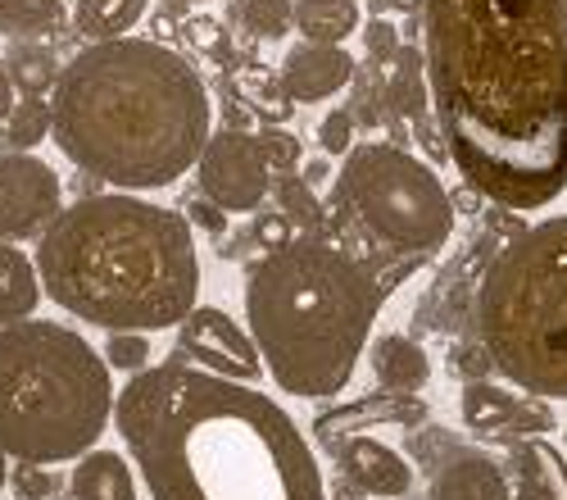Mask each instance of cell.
<instances>
[{"instance_id": "6da1fadb", "label": "cell", "mask_w": 567, "mask_h": 500, "mask_svg": "<svg viewBox=\"0 0 567 500\" xmlns=\"http://www.w3.org/2000/svg\"><path fill=\"white\" fill-rule=\"evenodd\" d=\"M445 160L508 214L567 192V0H422Z\"/></svg>"}, {"instance_id": "7a4b0ae2", "label": "cell", "mask_w": 567, "mask_h": 500, "mask_svg": "<svg viewBox=\"0 0 567 500\" xmlns=\"http://www.w3.org/2000/svg\"><path fill=\"white\" fill-rule=\"evenodd\" d=\"M114 428L151 500H327L313 446L287 409L186 359L127 378Z\"/></svg>"}, {"instance_id": "3957f363", "label": "cell", "mask_w": 567, "mask_h": 500, "mask_svg": "<svg viewBox=\"0 0 567 500\" xmlns=\"http://www.w3.org/2000/svg\"><path fill=\"white\" fill-rule=\"evenodd\" d=\"M45 101L60 155L132 196L173 187L214 136L200 69L151 37L82 45Z\"/></svg>"}, {"instance_id": "277c9868", "label": "cell", "mask_w": 567, "mask_h": 500, "mask_svg": "<svg viewBox=\"0 0 567 500\" xmlns=\"http://www.w3.org/2000/svg\"><path fill=\"white\" fill-rule=\"evenodd\" d=\"M37 278L64 314L105 333H164L200 305V251L186 214L132 192L64 205L37 237Z\"/></svg>"}, {"instance_id": "5b68a950", "label": "cell", "mask_w": 567, "mask_h": 500, "mask_svg": "<svg viewBox=\"0 0 567 500\" xmlns=\"http://www.w3.org/2000/svg\"><path fill=\"white\" fill-rule=\"evenodd\" d=\"M382 283L327 233L268 251L246 273V328L264 374L300 400H332L350 387L368 350Z\"/></svg>"}, {"instance_id": "8992f818", "label": "cell", "mask_w": 567, "mask_h": 500, "mask_svg": "<svg viewBox=\"0 0 567 500\" xmlns=\"http://www.w3.org/2000/svg\"><path fill=\"white\" fill-rule=\"evenodd\" d=\"M105 355L55 318L0 328V450L19 465H73L114 428Z\"/></svg>"}, {"instance_id": "52a82bcc", "label": "cell", "mask_w": 567, "mask_h": 500, "mask_svg": "<svg viewBox=\"0 0 567 500\" xmlns=\"http://www.w3.org/2000/svg\"><path fill=\"white\" fill-rule=\"evenodd\" d=\"M472 318L508 387L567 400V214H549L499 246Z\"/></svg>"}, {"instance_id": "ba28073f", "label": "cell", "mask_w": 567, "mask_h": 500, "mask_svg": "<svg viewBox=\"0 0 567 500\" xmlns=\"http://www.w3.org/2000/svg\"><path fill=\"white\" fill-rule=\"evenodd\" d=\"M332 227L391 296L422 259L450 246L454 201L427 160L395 142H359L332 182Z\"/></svg>"}, {"instance_id": "9c48e42d", "label": "cell", "mask_w": 567, "mask_h": 500, "mask_svg": "<svg viewBox=\"0 0 567 500\" xmlns=\"http://www.w3.org/2000/svg\"><path fill=\"white\" fill-rule=\"evenodd\" d=\"M200 196L223 214H255L272 196V169L264 160L259 136L246 127H218L196 160Z\"/></svg>"}, {"instance_id": "30bf717a", "label": "cell", "mask_w": 567, "mask_h": 500, "mask_svg": "<svg viewBox=\"0 0 567 500\" xmlns=\"http://www.w3.org/2000/svg\"><path fill=\"white\" fill-rule=\"evenodd\" d=\"M64 210L60 173L19 151H0V242H32Z\"/></svg>"}, {"instance_id": "8fae6325", "label": "cell", "mask_w": 567, "mask_h": 500, "mask_svg": "<svg viewBox=\"0 0 567 500\" xmlns=\"http://www.w3.org/2000/svg\"><path fill=\"white\" fill-rule=\"evenodd\" d=\"M177 359L196 364L205 374L231 378V382H250V387L264 378V359H259L250 328H241L218 305H196L177 324Z\"/></svg>"}, {"instance_id": "7c38bea8", "label": "cell", "mask_w": 567, "mask_h": 500, "mask_svg": "<svg viewBox=\"0 0 567 500\" xmlns=\"http://www.w3.org/2000/svg\"><path fill=\"white\" fill-rule=\"evenodd\" d=\"M458 409H463V424L482 437H504V441H523V437H545L558 419L549 400L540 396H517L508 387H495L491 378L482 382H467L458 391Z\"/></svg>"}, {"instance_id": "4fadbf2b", "label": "cell", "mask_w": 567, "mask_h": 500, "mask_svg": "<svg viewBox=\"0 0 567 500\" xmlns=\"http://www.w3.org/2000/svg\"><path fill=\"white\" fill-rule=\"evenodd\" d=\"M359 64L346 45H318V41H296L287 60L277 69L281 91L296 101V105H318V101H332L354 82Z\"/></svg>"}, {"instance_id": "5bb4252c", "label": "cell", "mask_w": 567, "mask_h": 500, "mask_svg": "<svg viewBox=\"0 0 567 500\" xmlns=\"http://www.w3.org/2000/svg\"><path fill=\"white\" fill-rule=\"evenodd\" d=\"M337 450V465L346 473V482H354L363 496H377V500H395V496H409L413 491V465L404 455L377 437H346L332 446Z\"/></svg>"}, {"instance_id": "9a60e30c", "label": "cell", "mask_w": 567, "mask_h": 500, "mask_svg": "<svg viewBox=\"0 0 567 500\" xmlns=\"http://www.w3.org/2000/svg\"><path fill=\"white\" fill-rule=\"evenodd\" d=\"M432 500H513V478L491 450L454 446L436 465Z\"/></svg>"}, {"instance_id": "2e32d148", "label": "cell", "mask_w": 567, "mask_h": 500, "mask_svg": "<svg viewBox=\"0 0 567 500\" xmlns=\"http://www.w3.org/2000/svg\"><path fill=\"white\" fill-rule=\"evenodd\" d=\"M427 419V405L417 396H400V391H372L354 405H341V409H327V415L313 424V437H322L327 446H337L346 437H359L363 428H417Z\"/></svg>"}, {"instance_id": "e0dca14e", "label": "cell", "mask_w": 567, "mask_h": 500, "mask_svg": "<svg viewBox=\"0 0 567 500\" xmlns=\"http://www.w3.org/2000/svg\"><path fill=\"white\" fill-rule=\"evenodd\" d=\"M513 500H567V455L545 437L508 441Z\"/></svg>"}, {"instance_id": "ac0fdd59", "label": "cell", "mask_w": 567, "mask_h": 500, "mask_svg": "<svg viewBox=\"0 0 567 500\" xmlns=\"http://www.w3.org/2000/svg\"><path fill=\"white\" fill-rule=\"evenodd\" d=\"M372 378L382 382L386 391H400V396H413L432 382V355L422 341L404 337V333H386L372 341Z\"/></svg>"}, {"instance_id": "d6986e66", "label": "cell", "mask_w": 567, "mask_h": 500, "mask_svg": "<svg viewBox=\"0 0 567 500\" xmlns=\"http://www.w3.org/2000/svg\"><path fill=\"white\" fill-rule=\"evenodd\" d=\"M69 500H136V469L118 450H86L82 460H73Z\"/></svg>"}, {"instance_id": "ffe728a7", "label": "cell", "mask_w": 567, "mask_h": 500, "mask_svg": "<svg viewBox=\"0 0 567 500\" xmlns=\"http://www.w3.org/2000/svg\"><path fill=\"white\" fill-rule=\"evenodd\" d=\"M391 78H386V123H395V132L404 123H427L432 119V91H427V64L422 51L400 45V55L391 60Z\"/></svg>"}, {"instance_id": "44dd1931", "label": "cell", "mask_w": 567, "mask_h": 500, "mask_svg": "<svg viewBox=\"0 0 567 500\" xmlns=\"http://www.w3.org/2000/svg\"><path fill=\"white\" fill-rule=\"evenodd\" d=\"M227 86L241 96L246 114H259L264 119V127H287L296 101L281 91V82H277L272 69H264L255 60H227Z\"/></svg>"}, {"instance_id": "7402d4cb", "label": "cell", "mask_w": 567, "mask_h": 500, "mask_svg": "<svg viewBox=\"0 0 567 500\" xmlns=\"http://www.w3.org/2000/svg\"><path fill=\"white\" fill-rule=\"evenodd\" d=\"M41 296L45 292H41L32 255H23L10 242H0V328L23 324V318H37Z\"/></svg>"}, {"instance_id": "603a6c76", "label": "cell", "mask_w": 567, "mask_h": 500, "mask_svg": "<svg viewBox=\"0 0 567 500\" xmlns=\"http://www.w3.org/2000/svg\"><path fill=\"white\" fill-rule=\"evenodd\" d=\"M363 28L359 0H296V32L318 45H346Z\"/></svg>"}, {"instance_id": "cb8c5ba5", "label": "cell", "mask_w": 567, "mask_h": 500, "mask_svg": "<svg viewBox=\"0 0 567 500\" xmlns=\"http://www.w3.org/2000/svg\"><path fill=\"white\" fill-rule=\"evenodd\" d=\"M146 10H151V0H78L73 28L86 45L118 41V37H132V28L146 19Z\"/></svg>"}, {"instance_id": "d4e9b609", "label": "cell", "mask_w": 567, "mask_h": 500, "mask_svg": "<svg viewBox=\"0 0 567 500\" xmlns=\"http://www.w3.org/2000/svg\"><path fill=\"white\" fill-rule=\"evenodd\" d=\"M41 142H51V101H37V96L14 101L10 119L0 123V146L32 155Z\"/></svg>"}, {"instance_id": "484cf974", "label": "cell", "mask_w": 567, "mask_h": 500, "mask_svg": "<svg viewBox=\"0 0 567 500\" xmlns=\"http://www.w3.org/2000/svg\"><path fill=\"white\" fill-rule=\"evenodd\" d=\"M6 69H10V82H14V91H23V96H37V101H45L55 91V82H60V64H55V55L45 51V45H14L10 51V60H6Z\"/></svg>"}, {"instance_id": "4316f807", "label": "cell", "mask_w": 567, "mask_h": 500, "mask_svg": "<svg viewBox=\"0 0 567 500\" xmlns=\"http://www.w3.org/2000/svg\"><path fill=\"white\" fill-rule=\"evenodd\" d=\"M64 23V0H0V37H45Z\"/></svg>"}, {"instance_id": "83f0119b", "label": "cell", "mask_w": 567, "mask_h": 500, "mask_svg": "<svg viewBox=\"0 0 567 500\" xmlns=\"http://www.w3.org/2000/svg\"><path fill=\"white\" fill-rule=\"evenodd\" d=\"M231 14L255 41H281L296 28V0H236Z\"/></svg>"}, {"instance_id": "f1b7e54d", "label": "cell", "mask_w": 567, "mask_h": 500, "mask_svg": "<svg viewBox=\"0 0 567 500\" xmlns=\"http://www.w3.org/2000/svg\"><path fill=\"white\" fill-rule=\"evenodd\" d=\"M272 201L277 210L287 214L291 223H305L309 233H322V223H327V205L318 201V187H309V182L300 173H277L272 177Z\"/></svg>"}, {"instance_id": "f546056e", "label": "cell", "mask_w": 567, "mask_h": 500, "mask_svg": "<svg viewBox=\"0 0 567 500\" xmlns=\"http://www.w3.org/2000/svg\"><path fill=\"white\" fill-rule=\"evenodd\" d=\"M101 355H105V364H110V374L118 369V374L136 378V374L151 369V355H155V350H151L146 333H110L105 346H101Z\"/></svg>"}, {"instance_id": "4dcf8cb0", "label": "cell", "mask_w": 567, "mask_h": 500, "mask_svg": "<svg viewBox=\"0 0 567 500\" xmlns=\"http://www.w3.org/2000/svg\"><path fill=\"white\" fill-rule=\"evenodd\" d=\"M182 41L192 45L196 55H205V60H218V64L231 60V37H227V28H223L218 19H209V14L182 19Z\"/></svg>"}, {"instance_id": "1f68e13d", "label": "cell", "mask_w": 567, "mask_h": 500, "mask_svg": "<svg viewBox=\"0 0 567 500\" xmlns=\"http://www.w3.org/2000/svg\"><path fill=\"white\" fill-rule=\"evenodd\" d=\"M69 482L51 465H14L10 469V491L14 500H55Z\"/></svg>"}, {"instance_id": "d6a6232c", "label": "cell", "mask_w": 567, "mask_h": 500, "mask_svg": "<svg viewBox=\"0 0 567 500\" xmlns=\"http://www.w3.org/2000/svg\"><path fill=\"white\" fill-rule=\"evenodd\" d=\"M359 123H354V114L350 110H332L322 119V127H318V146H322V155H350L359 142Z\"/></svg>"}, {"instance_id": "836d02e7", "label": "cell", "mask_w": 567, "mask_h": 500, "mask_svg": "<svg viewBox=\"0 0 567 500\" xmlns=\"http://www.w3.org/2000/svg\"><path fill=\"white\" fill-rule=\"evenodd\" d=\"M255 136H259L264 160H268L272 173H296V164H300V142H296L287 127H264V132H255Z\"/></svg>"}, {"instance_id": "e575fe53", "label": "cell", "mask_w": 567, "mask_h": 500, "mask_svg": "<svg viewBox=\"0 0 567 500\" xmlns=\"http://www.w3.org/2000/svg\"><path fill=\"white\" fill-rule=\"evenodd\" d=\"M250 242L264 246V255H268V251H281L287 242H296V223L281 214V210H264V214H255V223H250Z\"/></svg>"}, {"instance_id": "d590c367", "label": "cell", "mask_w": 567, "mask_h": 500, "mask_svg": "<svg viewBox=\"0 0 567 500\" xmlns=\"http://www.w3.org/2000/svg\"><path fill=\"white\" fill-rule=\"evenodd\" d=\"M359 32H363V45H368V60L372 64H391L400 55V28L391 19H377L372 14V23H363Z\"/></svg>"}, {"instance_id": "8d00e7d4", "label": "cell", "mask_w": 567, "mask_h": 500, "mask_svg": "<svg viewBox=\"0 0 567 500\" xmlns=\"http://www.w3.org/2000/svg\"><path fill=\"white\" fill-rule=\"evenodd\" d=\"M450 364H454V374H463L467 382H482L486 374H495V364H491V355H486L482 341H477V346H458V350L450 355Z\"/></svg>"}, {"instance_id": "74e56055", "label": "cell", "mask_w": 567, "mask_h": 500, "mask_svg": "<svg viewBox=\"0 0 567 500\" xmlns=\"http://www.w3.org/2000/svg\"><path fill=\"white\" fill-rule=\"evenodd\" d=\"M186 223L192 227H200V233H209V237H223V227H227V214L214 205V201H205V196H196L192 205H186Z\"/></svg>"}, {"instance_id": "f35d334b", "label": "cell", "mask_w": 567, "mask_h": 500, "mask_svg": "<svg viewBox=\"0 0 567 500\" xmlns=\"http://www.w3.org/2000/svg\"><path fill=\"white\" fill-rule=\"evenodd\" d=\"M422 10V0H372V14L377 19H391V14H413Z\"/></svg>"}, {"instance_id": "ab89813d", "label": "cell", "mask_w": 567, "mask_h": 500, "mask_svg": "<svg viewBox=\"0 0 567 500\" xmlns=\"http://www.w3.org/2000/svg\"><path fill=\"white\" fill-rule=\"evenodd\" d=\"M14 96H19V91H14V82H10V69H6V60H0V123L10 119V110H14Z\"/></svg>"}, {"instance_id": "60d3db41", "label": "cell", "mask_w": 567, "mask_h": 500, "mask_svg": "<svg viewBox=\"0 0 567 500\" xmlns=\"http://www.w3.org/2000/svg\"><path fill=\"white\" fill-rule=\"evenodd\" d=\"M300 177L309 182V187H322V182H327V177H332V169H327V160H309Z\"/></svg>"}, {"instance_id": "b9f144b4", "label": "cell", "mask_w": 567, "mask_h": 500, "mask_svg": "<svg viewBox=\"0 0 567 500\" xmlns=\"http://www.w3.org/2000/svg\"><path fill=\"white\" fill-rule=\"evenodd\" d=\"M10 469H14V465H10V455L0 450V487H10Z\"/></svg>"}, {"instance_id": "7bdbcfd3", "label": "cell", "mask_w": 567, "mask_h": 500, "mask_svg": "<svg viewBox=\"0 0 567 500\" xmlns=\"http://www.w3.org/2000/svg\"><path fill=\"white\" fill-rule=\"evenodd\" d=\"M177 6H205V0H177Z\"/></svg>"}]
</instances>
